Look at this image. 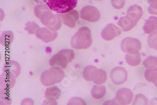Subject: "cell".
Masks as SVG:
<instances>
[{"label": "cell", "mask_w": 157, "mask_h": 105, "mask_svg": "<svg viewBox=\"0 0 157 105\" xmlns=\"http://www.w3.org/2000/svg\"><path fill=\"white\" fill-rule=\"evenodd\" d=\"M34 13L35 16L50 30L57 31L61 28L62 20L60 15L54 14L47 4L40 3L36 6Z\"/></svg>", "instance_id": "6da1fadb"}, {"label": "cell", "mask_w": 157, "mask_h": 105, "mask_svg": "<svg viewBox=\"0 0 157 105\" xmlns=\"http://www.w3.org/2000/svg\"><path fill=\"white\" fill-rule=\"evenodd\" d=\"M92 33L90 30L86 27L78 29L71 39L72 47L78 50L87 49L92 45Z\"/></svg>", "instance_id": "7a4b0ae2"}, {"label": "cell", "mask_w": 157, "mask_h": 105, "mask_svg": "<svg viewBox=\"0 0 157 105\" xmlns=\"http://www.w3.org/2000/svg\"><path fill=\"white\" fill-rule=\"evenodd\" d=\"M65 77V73L61 68L54 66L42 72L40 77L42 84L45 86H50L60 83Z\"/></svg>", "instance_id": "3957f363"}, {"label": "cell", "mask_w": 157, "mask_h": 105, "mask_svg": "<svg viewBox=\"0 0 157 105\" xmlns=\"http://www.w3.org/2000/svg\"><path fill=\"white\" fill-rule=\"evenodd\" d=\"M46 4L52 11L62 14L73 10L77 6V0H47Z\"/></svg>", "instance_id": "277c9868"}, {"label": "cell", "mask_w": 157, "mask_h": 105, "mask_svg": "<svg viewBox=\"0 0 157 105\" xmlns=\"http://www.w3.org/2000/svg\"><path fill=\"white\" fill-rule=\"evenodd\" d=\"M141 43L136 38L126 37L121 42L122 50L128 54H136L141 49Z\"/></svg>", "instance_id": "5b68a950"}, {"label": "cell", "mask_w": 157, "mask_h": 105, "mask_svg": "<svg viewBox=\"0 0 157 105\" xmlns=\"http://www.w3.org/2000/svg\"><path fill=\"white\" fill-rule=\"evenodd\" d=\"M82 19L89 22H97L101 18L99 10L94 6H86L81 10Z\"/></svg>", "instance_id": "8992f818"}, {"label": "cell", "mask_w": 157, "mask_h": 105, "mask_svg": "<svg viewBox=\"0 0 157 105\" xmlns=\"http://www.w3.org/2000/svg\"><path fill=\"white\" fill-rule=\"evenodd\" d=\"M133 92L129 88H124L117 91L115 99L117 104H129L133 101Z\"/></svg>", "instance_id": "52a82bcc"}, {"label": "cell", "mask_w": 157, "mask_h": 105, "mask_svg": "<svg viewBox=\"0 0 157 105\" xmlns=\"http://www.w3.org/2000/svg\"><path fill=\"white\" fill-rule=\"evenodd\" d=\"M110 76L111 81L114 84L120 85L126 81L128 73L124 68L122 67H117L111 71Z\"/></svg>", "instance_id": "ba28073f"}, {"label": "cell", "mask_w": 157, "mask_h": 105, "mask_svg": "<svg viewBox=\"0 0 157 105\" xmlns=\"http://www.w3.org/2000/svg\"><path fill=\"white\" fill-rule=\"evenodd\" d=\"M121 33V30L113 24H108L101 32V37L104 40L109 41L115 37H118Z\"/></svg>", "instance_id": "9c48e42d"}, {"label": "cell", "mask_w": 157, "mask_h": 105, "mask_svg": "<svg viewBox=\"0 0 157 105\" xmlns=\"http://www.w3.org/2000/svg\"><path fill=\"white\" fill-rule=\"evenodd\" d=\"M37 38L46 43L55 41L58 37L56 31H52L48 28H39L35 33Z\"/></svg>", "instance_id": "30bf717a"}, {"label": "cell", "mask_w": 157, "mask_h": 105, "mask_svg": "<svg viewBox=\"0 0 157 105\" xmlns=\"http://www.w3.org/2000/svg\"><path fill=\"white\" fill-rule=\"evenodd\" d=\"M63 23L70 28H74L76 23L79 18V14L76 10H72L65 14L60 15Z\"/></svg>", "instance_id": "8fae6325"}, {"label": "cell", "mask_w": 157, "mask_h": 105, "mask_svg": "<svg viewBox=\"0 0 157 105\" xmlns=\"http://www.w3.org/2000/svg\"><path fill=\"white\" fill-rule=\"evenodd\" d=\"M69 61L67 58L63 53L60 51L58 52L57 54L52 56L49 60V64L51 67L57 66L60 67L62 69L66 68L68 65Z\"/></svg>", "instance_id": "7c38bea8"}, {"label": "cell", "mask_w": 157, "mask_h": 105, "mask_svg": "<svg viewBox=\"0 0 157 105\" xmlns=\"http://www.w3.org/2000/svg\"><path fill=\"white\" fill-rule=\"evenodd\" d=\"M143 15V10L142 8L137 5H132L129 7L127 11L126 17L131 20L138 23Z\"/></svg>", "instance_id": "4fadbf2b"}, {"label": "cell", "mask_w": 157, "mask_h": 105, "mask_svg": "<svg viewBox=\"0 0 157 105\" xmlns=\"http://www.w3.org/2000/svg\"><path fill=\"white\" fill-rule=\"evenodd\" d=\"M16 83V77L11 74L4 72L1 76V89L12 88Z\"/></svg>", "instance_id": "5bb4252c"}, {"label": "cell", "mask_w": 157, "mask_h": 105, "mask_svg": "<svg viewBox=\"0 0 157 105\" xmlns=\"http://www.w3.org/2000/svg\"><path fill=\"white\" fill-rule=\"evenodd\" d=\"M4 72L11 74L17 77L21 72L20 65L16 61L11 60L5 64L3 68Z\"/></svg>", "instance_id": "9a60e30c"}, {"label": "cell", "mask_w": 157, "mask_h": 105, "mask_svg": "<svg viewBox=\"0 0 157 105\" xmlns=\"http://www.w3.org/2000/svg\"><path fill=\"white\" fill-rule=\"evenodd\" d=\"M157 30V17H150L145 21L143 26V31L147 34H150Z\"/></svg>", "instance_id": "2e32d148"}, {"label": "cell", "mask_w": 157, "mask_h": 105, "mask_svg": "<svg viewBox=\"0 0 157 105\" xmlns=\"http://www.w3.org/2000/svg\"><path fill=\"white\" fill-rule=\"evenodd\" d=\"M107 79L108 75L105 71L101 69H97L94 73L92 81H93L96 84L101 85L105 83L107 81Z\"/></svg>", "instance_id": "e0dca14e"}, {"label": "cell", "mask_w": 157, "mask_h": 105, "mask_svg": "<svg viewBox=\"0 0 157 105\" xmlns=\"http://www.w3.org/2000/svg\"><path fill=\"white\" fill-rule=\"evenodd\" d=\"M136 24V23L131 20L127 17H121L117 22V25L120 26L124 32H128L133 29Z\"/></svg>", "instance_id": "ac0fdd59"}, {"label": "cell", "mask_w": 157, "mask_h": 105, "mask_svg": "<svg viewBox=\"0 0 157 105\" xmlns=\"http://www.w3.org/2000/svg\"><path fill=\"white\" fill-rule=\"evenodd\" d=\"M61 95V91L57 86H52L48 88L45 93V96L47 99L57 100Z\"/></svg>", "instance_id": "d6986e66"}, {"label": "cell", "mask_w": 157, "mask_h": 105, "mask_svg": "<svg viewBox=\"0 0 157 105\" xmlns=\"http://www.w3.org/2000/svg\"><path fill=\"white\" fill-rule=\"evenodd\" d=\"M106 88L104 86L95 85L91 90V95L95 99H101L105 96Z\"/></svg>", "instance_id": "ffe728a7"}, {"label": "cell", "mask_w": 157, "mask_h": 105, "mask_svg": "<svg viewBox=\"0 0 157 105\" xmlns=\"http://www.w3.org/2000/svg\"><path fill=\"white\" fill-rule=\"evenodd\" d=\"M125 59L126 62L129 65H132V66H136V65H139L141 62V54L139 52L136 54H126Z\"/></svg>", "instance_id": "44dd1931"}, {"label": "cell", "mask_w": 157, "mask_h": 105, "mask_svg": "<svg viewBox=\"0 0 157 105\" xmlns=\"http://www.w3.org/2000/svg\"><path fill=\"white\" fill-rule=\"evenodd\" d=\"M14 39V35L11 31L8 30L5 32L1 36V38H0V41H1V44L6 47L10 45L13 41Z\"/></svg>", "instance_id": "7402d4cb"}, {"label": "cell", "mask_w": 157, "mask_h": 105, "mask_svg": "<svg viewBox=\"0 0 157 105\" xmlns=\"http://www.w3.org/2000/svg\"><path fill=\"white\" fill-rule=\"evenodd\" d=\"M145 77L149 82L156 83L157 81V68L147 69L145 72Z\"/></svg>", "instance_id": "603a6c76"}, {"label": "cell", "mask_w": 157, "mask_h": 105, "mask_svg": "<svg viewBox=\"0 0 157 105\" xmlns=\"http://www.w3.org/2000/svg\"><path fill=\"white\" fill-rule=\"evenodd\" d=\"M97 68L94 65H88L84 69L82 75L84 78L87 81H92L94 72L97 70Z\"/></svg>", "instance_id": "cb8c5ba5"}, {"label": "cell", "mask_w": 157, "mask_h": 105, "mask_svg": "<svg viewBox=\"0 0 157 105\" xmlns=\"http://www.w3.org/2000/svg\"><path fill=\"white\" fill-rule=\"evenodd\" d=\"M143 64L144 67L147 69L155 68L157 65V57L150 56L147 57L145 60H144Z\"/></svg>", "instance_id": "d4e9b609"}, {"label": "cell", "mask_w": 157, "mask_h": 105, "mask_svg": "<svg viewBox=\"0 0 157 105\" xmlns=\"http://www.w3.org/2000/svg\"><path fill=\"white\" fill-rule=\"evenodd\" d=\"M148 44L150 48L157 50V30L149 35L148 38Z\"/></svg>", "instance_id": "484cf974"}, {"label": "cell", "mask_w": 157, "mask_h": 105, "mask_svg": "<svg viewBox=\"0 0 157 105\" xmlns=\"http://www.w3.org/2000/svg\"><path fill=\"white\" fill-rule=\"evenodd\" d=\"M11 103V99L8 93V89H1V104H10Z\"/></svg>", "instance_id": "4316f807"}, {"label": "cell", "mask_w": 157, "mask_h": 105, "mask_svg": "<svg viewBox=\"0 0 157 105\" xmlns=\"http://www.w3.org/2000/svg\"><path fill=\"white\" fill-rule=\"evenodd\" d=\"M40 28L39 25L34 21H28L26 24L25 30L30 34H35L37 30Z\"/></svg>", "instance_id": "83f0119b"}, {"label": "cell", "mask_w": 157, "mask_h": 105, "mask_svg": "<svg viewBox=\"0 0 157 105\" xmlns=\"http://www.w3.org/2000/svg\"><path fill=\"white\" fill-rule=\"evenodd\" d=\"M150 5L148 11L152 15H157V0H147Z\"/></svg>", "instance_id": "f1b7e54d"}, {"label": "cell", "mask_w": 157, "mask_h": 105, "mask_svg": "<svg viewBox=\"0 0 157 105\" xmlns=\"http://www.w3.org/2000/svg\"><path fill=\"white\" fill-rule=\"evenodd\" d=\"M148 99L143 95H137L135 98L133 104H147Z\"/></svg>", "instance_id": "f546056e"}, {"label": "cell", "mask_w": 157, "mask_h": 105, "mask_svg": "<svg viewBox=\"0 0 157 105\" xmlns=\"http://www.w3.org/2000/svg\"><path fill=\"white\" fill-rule=\"evenodd\" d=\"M60 52L67 57L69 62H72L75 57V53L74 50L72 49H63V50H61Z\"/></svg>", "instance_id": "4dcf8cb0"}, {"label": "cell", "mask_w": 157, "mask_h": 105, "mask_svg": "<svg viewBox=\"0 0 157 105\" xmlns=\"http://www.w3.org/2000/svg\"><path fill=\"white\" fill-rule=\"evenodd\" d=\"M112 6L117 9H122L125 5V0H111Z\"/></svg>", "instance_id": "1f68e13d"}, {"label": "cell", "mask_w": 157, "mask_h": 105, "mask_svg": "<svg viewBox=\"0 0 157 105\" xmlns=\"http://www.w3.org/2000/svg\"><path fill=\"white\" fill-rule=\"evenodd\" d=\"M68 104L71 105V104H80V105H86V103L84 101V99L80 98H73L71 99L68 103Z\"/></svg>", "instance_id": "d6a6232c"}, {"label": "cell", "mask_w": 157, "mask_h": 105, "mask_svg": "<svg viewBox=\"0 0 157 105\" xmlns=\"http://www.w3.org/2000/svg\"><path fill=\"white\" fill-rule=\"evenodd\" d=\"M21 104H34V102L32 99L26 98L22 101Z\"/></svg>", "instance_id": "836d02e7"}, {"label": "cell", "mask_w": 157, "mask_h": 105, "mask_svg": "<svg viewBox=\"0 0 157 105\" xmlns=\"http://www.w3.org/2000/svg\"><path fill=\"white\" fill-rule=\"evenodd\" d=\"M44 104H57V103L56 102V100L47 99V100H45L44 101Z\"/></svg>", "instance_id": "e575fe53"}, {"label": "cell", "mask_w": 157, "mask_h": 105, "mask_svg": "<svg viewBox=\"0 0 157 105\" xmlns=\"http://www.w3.org/2000/svg\"><path fill=\"white\" fill-rule=\"evenodd\" d=\"M104 104H117V102H116L115 98H114L112 100H109V101H106L105 103H104Z\"/></svg>", "instance_id": "d590c367"}, {"label": "cell", "mask_w": 157, "mask_h": 105, "mask_svg": "<svg viewBox=\"0 0 157 105\" xmlns=\"http://www.w3.org/2000/svg\"><path fill=\"white\" fill-rule=\"evenodd\" d=\"M35 1L37 3H41L44 2H45V3L47 2V0H35Z\"/></svg>", "instance_id": "8d00e7d4"}, {"label": "cell", "mask_w": 157, "mask_h": 105, "mask_svg": "<svg viewBox=\"0 0 157 105\" xmlns=\"http://www.w3.org/2000/svg\"><path fill=\"white\" fill-rule=\"evenodd\" d=\"M154 84H155V86H156V87H157V81H156V83H154Z\"/></svg>", "instance_id": "74e56055"}]
</instances>
